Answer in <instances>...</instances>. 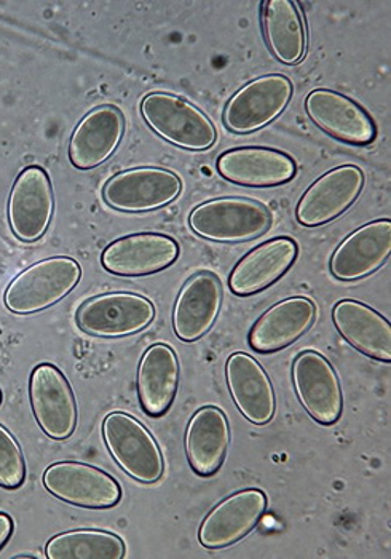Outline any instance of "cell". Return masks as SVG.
I'll use <instances>...</instances> for the list:
<instances>
[{"instance_id":"cell-1","label":"cell","mask_w":391,"mask_h":559,"mask_svg":"<svg viewBox=\"0 0 391 559\" xmlns=\"http://www.w3.org/2000/svg\"><path fill=\"white\" fill-rule=\"evenodd\" d=\"M81 275V265L74 259H44L10 283L5 306L19 316L40 312L66 298L78 286Z\"/></svg>"},{"instance_id":"cell-2","label":"cell","mask_w":391,"mask_h":559,"mask_svg":"<svg viewBox=\"0 0 391 559\" xmlns=\"http://www.w3.org/2000/svg\"><path fill=\"white\" fill-rule=\"evenodd\" d=\"M145 123L158 136L187 151H206L216 143V129L202 110L169 93H151L141 103Z\"/></svg>"},{"instance_id":"cell-3","label":"cell","mask_w":391,"mask_h":559,"mask_svg":"<svg viewBox=\"0 0 391 559\" xmlns=\"http://www.w3.org/2000/svg\"><path fill=\"white\" fill-rule=\"evenodd\" d=\"M104 441L120 468L137 481H158L164 457L157 441L140 420L127 413H112L103 423Z\"/></svg>"},{"instance_id":"cell-4","label":"cell","mask_w":391,"mask_h":559,"mask_svg":"<svg viewBox=\"0 0 391 559\" xmlns=\"http://www.w3.org/2000/svg\"><path fill=\"white\" fill-rule=\"evenodd\" d=\"M270 213L261 203L245 199H217L197 206L189 224L197 236L221 243L261 237L270 227Z\"/></svg>"},{"instance_id":"cell-5","label":"cell","mask_w":391,"mask_h":559,"mask_svg":"<svg viewBox=\"0 0 391 559\" xmlns=\"http://www.w3.org/2000/svg\"><path fill=\"white\" fill-rule=\"evenodd\" d=\"M155 319L154 304L134 293H109L81 306L78 324L99 337H123L140 333Z\"/></svg>"},{"instance_id":"cell-6","label":"cell","mask_w":391,"mask_h":559,"mask_svg":"<svg viewBox=\"0 0 391 559\" xmlns=\"http://www.w3.org/2000/svg\"><path fill=\"white\" fill-rule=\"evenodd\" d=\"M293 84L280 74L262 75L238 90L224 110V123L234 133L264 129L286 109Z\"/></svg>"},{"instance_id":"cell-7","label":"cell","mask_w":391,"mask_h":559,"mask_svg":"<svg viewBox=\"0 0 391 559\" xmlns=\"http://www.w3.org/2000/svg\"><path fill=\"white\" fill-rule=\"evenodd\" d=\"M181 179L164 168L143 167L119 173L104 186L107 205L120 212L143 213L162 209L181 194Z\"/></svg>"},{"instance_id":"cell-8","label":"cell","mask_w":391,"mask_h":559,"mask_svg":"<svg viewBox=\"0 0 391 559\" xmlns=\"http://www.w3.org/2000/svg\"><path fill=\"white\" fill-rule=\"evenodd\" d=\"M44 485L50 495L81 509H110L122 497L116 478L82 462L51 465L45 471Z\"/></svg>"},{"instance_id":"cell-9","label":"cell","mask_w":391,"mask_h":559,"mask_svg":"<svg viewBox=\"0 0 391 559\" xmlns=\"http://www.w3.org/2000/svg\"><path fill=\"white\" fill-rule=\"evenodd\" d=\"M29 399L40 429L54 440H66L78 426V403L68 379L54 365L34 368Z\"/></svg>"},{"instance_id":"cell-10","label":"cell","mask_w":391,"mask_h":559,"mask_svg":"<svg viewBox=\"0 0 391 559\" xmlns=\"http://www.w3.org/2000/svg\"><path fill=\"white\" fill-rule=\"evenodd\" d=\"M54 206V189L47 171L37 165L24 168L9 199L10 227L16 238L26 243L39 240L50 226Z\"/></svg>"},{"instance_id":"cell-11","label":"cell","mask_w":391,"mask_h":559,"mask_svg":"<svg viewBox=\"0 0 391 559\" xmlns=\"http://www.w3.org/2000/svg\"><path fill=\"white\" fill-rule=\"evenodd\" d=\"M297 399L307 413L323 426L335 424L344 408L341 382L330 361L317 352H304L293 365Z\"/></svg>"},{"instance_id":"cell-12","label":"cell","mask_w":391,"mask_h":559,"mask_svg":"<svg viewBox=\"0 0 391 559\" xmlns=\"http://www.w3.org/2000/svg\"><path fill=\"white\" fill-rule=\"evenodd\" d=\"M365 175L355 165H344L321 176L310 186L297 205V221L318 227L347 212L362 194Z\"/></svg>"},{"instance_id":"cell-13","label":"cell","mask_w":391,"mask_h":559,"mask_svg":"<svg viewBox=\"0 0 391 559\" xmlns=\"http://www.w3.org/2000/svg\"><path fill=\"white\" fill-rule=\"evenodd\" d=\"M179 257V247L164 234H133L112 241L104 250L102 262L110 274L144 277L169 267Z\"/></svg>"},{"instance_id":"cell-14","label":"cell","mask_w":391,"mask_h":559,"mask_svg":"<svg viewBox=\"0 0 391 559\" xmlns=\"http://www.w3.org/2000/svg\"><path fill=\"white\" fill-rule=\"evenodd\" d=\"M268 507V497L259 489H245L227 497L211 510L199 531L200 544L210 550L230 547L248 536Z\"/></svg>"},{"instance_id":"cell-15","label":"cell","mask_w":391,"mask_h":559,"mask_svg":"<svg viewBox=\"0 0 391 559\" xmlns=\"http://www.w3.org/2000/svg\"><path fill=\"white\" fill-rule=\"evenodd\" d=\"M306 109L311 122L335 140L355 146H366L376 138V127L371 117L341 93L332 90H313L307 96Z\"/></svg>"},{"instance_id":"cell-16","label":"cell","mask_w":391,"mask_h":559,"mask_svg":"<svg viewBox=\"0 0 391 559\" xmlns=\"http://www.w3.org/2000/svg\"><path fill=\"white\" fill-rule=\"evenodd\" d=\"M391 253V221L379 219L355 230L331 258V272L337 280L353 282L379 271Z\"/></svg>"},{"instance_id":"cell-17","label":"cell","mask_w":391,"mask_h":559,"mask_svg":"<svg viewBox=\"0 0 391 559\" xmlns=\"http://www.w3.org/2000/svg\"><path fill=\"white\" fill-rule=\"evenodd\" d=\"M125 131L122 112L114 106H102L86 114L72 133L69 160L79 170L103 165L116 152Z\"/></svg>"},{"instance_id":"cell-18","label":"cell","mask_w":391,"mask_h":559,"mask_svg":"<svg viewBox=\"0 0 391 559\" xmlns=\"http://www.w3.org/2000/svg\"><path fill=\"white\" fill-rule=\"evenodd\" d=\"M217 171L227 181L248 188H275L296 175V164L289 155L265 147H241L224 152L217 160Z\"/></svg>"},{"instance_id":"cell-19","label":"cell","mask_w":391,"mask_h":559,"mask_svg":"<svg viewBox=\"0 0 391 559\" xmlns=\"http://www.w3.org/2000/svg\"><path fill=\"white\" fill-rule=\"evenodd\" d=\"M223 302V286L211 272H202L186 283L173 312L176 336L185 343H196L216 322Z\"/></svg>"},{"instance_id":"cell-20","label":"cell","mask_w":391,"mask_h":559,"mask_svg":"<svg viewBox=\"0 0 391 559\" xmlns=\"http://www.w3.org/2000/svg\"><path fill=\"white\" fill-rule=\"evenodd\" d=\"M296 258V241L286 237L273 238L240 259L232 271L228 286L238 296L264 292L289 271Z\"/></svg>"},{"instance_id":"cell-21","label":"cell","mask_w":391,"mask_h":559,"mask_svg":"<svg viewBox=\"0 0 391 559\" xmlns=\"http://www.w3.org/2000/svg\"><path fill=\"white\" fill-rule=\"evenodd\" d=\"M226 376L232 399L249 423L256 426L270 423L275 413V393L262 366L238 352L228 358Z\"/></svg>"},{"instance_id":"cell-22","label":"cell","mask_w":391,"mask_h":559,"mask_svg":"<svg viewBox=\"0 0 391 559\" xmlns=\"http://www.w3.org/2000/svg\"><path fill=\"white\" fill-rule=\"evenodd\" d=\"M317 309L307 298L275 304L252 326L249 344L256 352L273 354L296 343L310 330Z\"/></svg>"},{"instance_id":"cell-23","label":"cell","mask_w":391,"mask_h":559,"mask_svg":"<svg viewBox=\"0 0 391 559\" xmlns=\"http://www.w3.org/2000/svg\"><path fill=\"white\" fill-rule=\"evenodd\" d=\"M332 320L341 336L356 350L374 360H391L390 322L371 307L347 299L334 307Z\"/></svg>"},{"instance_id":"cell-24","label":"cell","mask_w":391,"mask_h":559,"mask_svg":"<svg viewBox=\"0 0 391 559\" xmlns=\"http://www.w3.org/2000/svg\"><path fill=\"white\" fill-rule=\"evenodd\" d=\"M228 443L230 430L223 411L205 406L193 414L186 431V454L197 474H216L226 459Z\"/></svg>"},{"instance_id":"cell-25","label":"cell","mask_w":391,"mask_h":559,"mask_svg":"<svg viewBox=\"0 0 391 559\" xmlns=\"http://www.w3.org/2000/svg\"><path fill=\"white\" fill-rule=\"evenodd\" d=\"M178 385L179 364L175 350L166 344L149 347L138 369V393L145 414L164 416L175 402Z\"/></svg>"},{"instance_id":"cell-26","label":"cell","mask_w":391,"mask_h":559,"mask_svg":"<svg viewBox=\"0 0 391 559\" xmlns=\"http://www.w3.org/2000/svg\"><path fill=\"white\" fill-rule=\"evenodd\" d=\"M262 27L270 51L285 64H297L306 55L307 34L299 7L291 0H268Z\"/></svg>"},{"instance_id":"cell-27","label":"cell","mask_w":391,"mask_h":559,"mask_svg":"<svg viewBox=\"0 0 391 559\" xmlns=\"http://www.w3.org/2000/svg\"><path fill=\"white\" fill-rule=\"evenodd\" d=\"M48 559H122L125 544L112 533L79 530L62 533L47 544Z\"/></svg>"},{"instance_id":"cell-28","label":"cell","mask_w":391,"mask_h":559,"mask_svg":"<svg viewBox=\"0 0 391 559\" xmlns=\"http://www.w3.org/2000/svg\"><path fill=\"white\" fill-rule=\"evenodd\" d=\"M26 478L23 452L13 435L0 426V486L7 489L20 488Z\"/></svg>"},{"instance_id":"cell-29","label":"cell","mask_w":391,"mask_h":559,"mask_svg":"<svg viewBox=\"0 0 391 559\" xmlns=\"http://www.w3.org/2000/svg\"><path fill=\"white\" fill-rule=\"evenodd\" d=\"M13 533V520L7 513H0V550L5 547Z\"/></svg>"},{"instance_id":"cell-30","label":"cell","mask_w":391,"mask_h":559,"mask_svg":"<svg viewBox=\"0 0 391 559\" xmlns=\"http://www.w3.org/2000/svg\"><path fill=\"white\" fill-rule=\"evenodd\" d=\"M0 403H2V392H0Z\"/></svg>"}]
</instances>
